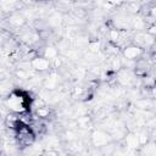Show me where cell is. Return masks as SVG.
I'll list each match as a JSON object with an SVG mask.
<instances>
[{"label": "cell", "mask_w": 156, "mask_h": 156, "mask_svg": "<svg viewBox=\"0 0 156 156\" xmlns=\"http://www.w3.org/2000/svg\"><path fill=\"white\" fill-rule=\"evenodd\" d=\"M108 37H110L111 43L115 46H117V48L128 46L129 35H128V32L126 29H123V28H112L108 33Z\"/></svg>", "instance_id": "2"}, {"label": "cell", "mask_w": 156, "mask_h": 156, "mask_svg": "<svg viewBox=\"0 0 156 156\" xmlns=\"http://www.w3.org/2000/svg\"><path fill=\"white\" fill-rule=\"evenodd\" d=\"M123 54H124V57L127 60H138L141 55H143V49L139 46V45H133V44H129L128 46L124 48L123 50Z\"/></svg>", "instance_id": "3"}, {"label": "cell", "mask_w": 156, "mask_h": 156, "mask_svg": "<svg viewBox=\"0 0 156 156\" xmlns=\"http://www.w3.org/2000/svg\"><path fill=\"white\" fill-rule=\"evenodd\" d=\"M32 67L35 69V71H39V72H44V71H48L49 67H50V61L45 57H34L30 62Z\"/></svg>", "instance_id": "4"}, {"label": "cell", "mask_w": 156, "mask_h": 156, "mask_svg": "<svg viewBox=\"0 0 156 156\" xmlns=\"http://www.w3.org/2000/svg\"><path fill=\"white\" fill-rule=\"evenodd\" d=\"M6 105L9 110L12 111V113L20 116V115H24L29 110L30 99L28 98L27 94L22 91H12L6 100Z\"/></svg>", "instance_id": "1"}]
</instances>
